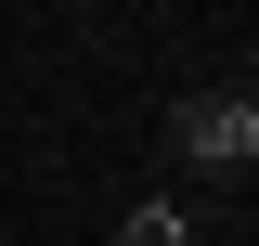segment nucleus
<instances>
[{"label": "nucleus", "mask_w": 259, "mask_h": 246, "mask_svg": "<svg viewBox=\"0 0 259 246\" xmlns=\"http://www.w3.org/2000/svg\"><path fill=\"white\" fill-rule=\"evenodd\" d=\"M104 246H194V208H182V194H143V208H130Z\"/></svg>", "instance_id": "nucleus-2"}, {"label": "nucleus", "mask_w": 259, "mask_h": 246, "mask_svg": "<svg viewBox=\"0 0 259 246\" xmlns=\"http://www.w3.org/2000/svg\"><path fill=\"white\" fill-rule=\"evenodd\" d=\"M168 143H182V169H207V182L259 169V104H246V78H207V91H182V104H168Z\"/></svg>", "instance_id": "nucleus-1"}, {"label": "nucleus", "mask_w": 259, "mask_h": 246, "mask_svg": "<svg viewBox=\"0 0 259 246\" xmlns=\"http://www.w3.org/2000/svg\"><path fill=\"white\" fill-rule=\"evenodd\" d=\"M246 104H259V78H246Z\"/></svg>", "instance_id": "nucleus-3"}]
</instances>
